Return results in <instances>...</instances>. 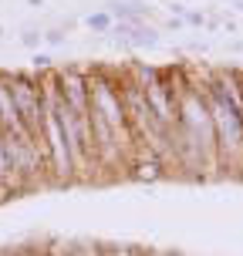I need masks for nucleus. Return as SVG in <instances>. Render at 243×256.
<instances>
[{"instance_id": "f257e3e1", "label": "nucleus", "mask_w": 243, "mask_h": 256, "mask_svg": "<svg viewBox=\"0 0 243 256\" xmlns=\"http://www.w3.org/2000/svg\"><path fill=\"white\" fill-rule=\"evenodd\" d=\"M179 162L182 179H216V135L213 118L206 108V98L199 84L192 81L186 68V84L179 94Z\"/></svg>"}, {"instance_id": "f03ea898", "label": "nucleus", "mask_w": 243, "mask_h": 256, "mask_svg": "<svg viewBox=\"0 0 243 256\" xmlns=\"http://www.w3.org/2000/svg\"><path fill=\"white\" fill-rule=\"evenodd\" d=\"M105 10L112 14V20H149L152 7H145L139 0H108Z\"/></svg>"}, {"instance_id": "7ed1b4c3", "label": "nucleus", "mask_w": 243, "mask_h": 256, "mask_svg": "<svg viewBox=\"0 0 243 256\" xmlns=\"http://www.w3.org/2000/svg\"><path fill=\"white\" fill-rule=\"evenodd\" d=\"M85 27H88L91 34H112L115 20H112V14H108V10H95V14L85 17Z\"/></svg>"}, {"instance_id": "20e7f679", "label": "nucleus", "mask_w": 243, "mask_h": 256, "mask_svg": "<svg viewBox=\"0 0 243 256\" xmlns=\"http://www.w3.org/2000/svg\"><path fill=\"white\" fill-rule=\"evenodd\" d=\"M31 64H34V71H54V58H51V54H44V51L34 54Z\"/></svg>"}, {"instance_id": "39448f33", "label": "nucleus", "mask_w": 243, "mask_h": 256, "mask_svg": "<svg viewBox=\"0 0 243 256\" xmlns=\"http://www.w3.org/2000/svg\"><path fill=\"white\" fill-rule=\"evenodd\" d=\"M44 44H51V48H61V44H64V34H61V30H44Z\"/></svg>"}, {"instance_id": "423d86ee", "label": "nucleus", "mask_w": 243, "mask_h": 256, "mask_svg": "<svg viewBox=\"0 0 243 256\" xmlns=\"http://www.w3.org/2000/svg\"><path fill=\"white\" fill-rule=\"evenodd\" d=\"M182 20H186V27H203L206 24V17H203V14H196V10H186Z\"/></svg>"}, {"instance_id": "0eeeda50", "label": "nucleus", "mask_w": 243, "mask_h": 256, "mask_svg": "<svg viewBox=\"0 0 243 256\" xmlns=\"http://www.w3.org/2000/svg\"><path fill=\"white\" fill-rule=\"evenodd\" d=\"M21 40H24L27 48H38L41 40H44V34H38V30H27V34H24V38H21Z\"/></svg>"}, {"instance_id": "6e6552de", "label": "nucleus", "mask_w": 243, "mask_h": 256, "mask_svg": "<svg viewBox=\"0 0 243 256\" xmlns=\"http://www.w3.org/2000/svg\"><path fill=\"white\" fill-rule=\"evenodd\" d=\"M182 27H186L182 17H169V20H166V30H182Z\"/></svg>"}, {"instance_id": "1a4fd4ad", "label": "nucleus", "mask_w": 243, "mask_h": 256, "mask_svg": "<svg viewBox=\"0 0 243 256\" xmlns=\"http://www.w3.org/2000/svg\"><path fill=\"white\" fill-rule=\"evenodd\" d=\"M27 4H31V7H44V0H27Z\"/></svg>"}, {"instance_id": "9d476101", "label": "nucleus", "mask_w": 243, "mask_h": 256, "mask_svg": "<svg viewBox=\"0 0 243 256\" xmlns=\"http://www.w3.org/2000/svg\"><path fill=\"white\" fill-rule=\"evenodd\" d=\"M240 84H243V68H240Z\"/></svg>"}, {"instance_id": "9b49d317", "label": "nucleus", "mask_w": 243, "mask_h": 256, "mask_svg": "<svg viewBox=\"0 0 243 256\" xmlns=\"http://www.w3.org/2000/svg\"><path fill=\"white\" fill-rule=\"evenodd\" d=\"M0 34H4V27H0Z\"/></svg>"}]
</instances>
